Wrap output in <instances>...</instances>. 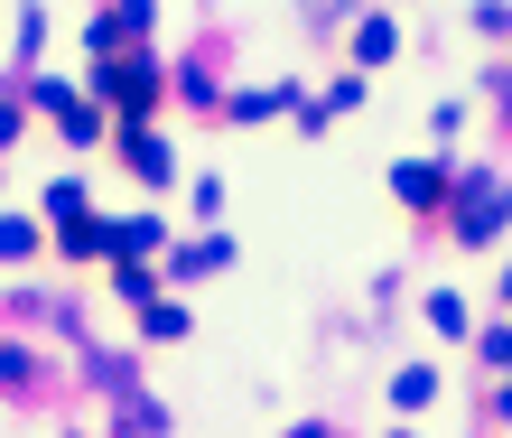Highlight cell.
<instances>
[{
    "mask_svg": "<svg viewBox=\"0 0 512 438\" xmlns=\"http://www.w3.org/2000/svg\"><path fill=\"white\" fill-rule=\"evenodd\" d=\"M94 84H103V103H122V112H149V103L168 94V75H159V56H112V66H103Z\"/></svg>",
    "mask_w": 512,
    "mask_h": 438,
    "instance_id": "obj_1",
    "label": "cell"
},
{
    "mask_svg": "<svg viewBox=\"0 0 512 438\" xmlns=\"http://www.w3.org/2000/svg\"><path fill=\"white\" fill-rule=\"evenodd\" d=\"M122 159H131V178H149V187H168V178H177V150H168L159 131H140V122L122 131Z\"/></svg>",
    "mask_w": 512,
    "mask_h": 438,
    "instance_id": "obj_2",
    "label": "cell"
},
{
    "mask_svg": "<svg viewBox=\"0 0 512 438\" xmlns=\"http://www.w3.org/2000/svg\"><path fill=\"white\" fill-rule=\"evenodd\" d=\"M38 103L56 112V122H66V140H75V150H94V140H103V112H94V103H75L66 84H38Z\"/></svg>",
    "mask_w": 512,
    "mask_h": 438,
    "instance_id": "obj_3",
    "label": "cell"
},
{
    "mask_svg": "<svg viewBox=\"0 0 512 438\" xmlns=\"http://www.w3.org/2000/svg\"><path fill=\"white\" fill-rule=\"evenodd\" d=\"M159 243H168L159 215H122V224H112V261H140V252H159Z\"/></svg>",
    "mask_w": 512,
    "mask_h": 438,
    "instance_id": "obj_4",
    "label": "cell"
},
{
    "mask_svg": "<svg viewBox=\"0 0 512 438\" xmlns=\"http://www.w3.org/2000/svg\"><path fill=\"white\" fill-rule=\"evenodd\" d=\"M224 261H233V243H224V233H205V243H187L168 271H177V280H205V271H224Z\"/></svg>",
    "mask_w": 512,
    "mask_h": 438,
    "instance_id": "obj_5",
    "label": "cell"
},
{
    "mask_svg": "<svg viewBox=\"0 0 512 438\" xmlns=\"http://www.w3.org/2000/svg\"><path fill=\"white\" fill-rule=\"evenodd\" d=\"M298 94L289 84H252V94H233V122H270V112H289Z\"/></svg>",
    "mask_w": 512,
    "mask_h": 438,
    "instance_id": "obj_6",
    "label": "cell"
},
{
    "mask_svg": "<svg viewBox=\"0 0 512 438\" xmlns=\"http://www.w3.org/2000/svg\"><path fill=\"white\" fill-rule=\"evenodd\" d=\"M47 215H56V224L94 215V196H84V178H56V187H47Z\"/></svg>",
    "mask_w": 512,
    "mask_h": 438,
    "instance_id": "obj_7",
    "label": "cell"
},
{
    "mask_svg": "<svg viewBox=\"0 0 512 438\" xmlns=\"http://www.w3.org/2000/svg\"><path fill=\"white\" fill-rule=\"evenodd\" d=\"M140 327L149 336H187V308H177V299H140Z\"/></svg>",
    "mask_w": 512,
    "mask_h": 438,
    "instance_id": "obj_8",
    "label": "cell"
},
{
    "mask_svg": "<svg viewBox=\"0 0 512 438\" xmlns=\"http://www.w3.org/2000/svg\"><path fill=\"white\" fill-rule=\"evenodd\" d=\"M28 252H38V224H28V215H0V261H28Z\"/></svg>",
    "mask_w": 512,
    "mask_h": 438,
    "instance_id": "obj_9",
    "label": "cell"
},
{
    "mask_svg": "<svg viewBox=\"0 0 512 438\" xmlns=\"http://www.w3.org/2000/svg\"><path fill=\"white\" fill-rule=\"evenodd\" d=\"M391 47H401V38H391V19H364V28H354V56H364V66H382Z\"/></svg>",
    "mask_w": 512,
    "mask_h": 438,
    "instance_id": "obj_10",
    "label": "cell"
},
{
    "mask_svg": "<svg viewBox=\"0 0 512 438\" xmlns=\"http://www.w3.org/2000/svg\"><path fill=\"white\" fill-rule=\"evenodd\" d=\"M28 383H38V364H28L19 345H0V392H28Z\"/></svg>",
    "mask_w": 512,
    "mask_h": 438,
    "instance_id": "obj_11",
    "label": "cell"
},
{
    "mask_svg": "<svg viewBox=\"0 0 512 438\" xmlns=\"http://www.w3.org/2000/svg\"><path fill=\"white\" fill-rule=\"evenodd\" d=\"M391 187H401L410 206H438V168H401V178H391Z\"/></svg>",
    "mask_w": 512,
    "mask_h": 438,
    "instance_id": "obj_12",
    "label": "cell"
},
{
    "mask_svg": "<svg viewBox=\"0 0 512 438\" xmlns=\"http://www.w3.org/2000/svg\"><path fill=\"white\" fill-rule=\"evenodd\" d=\"M503 299H512V280H503Z\"/></svg>",
    "mask_w": 512,
    "mask_h": 438,
    "instance_id": "obj_13",
    "label": "cell"
}]
</instances>
